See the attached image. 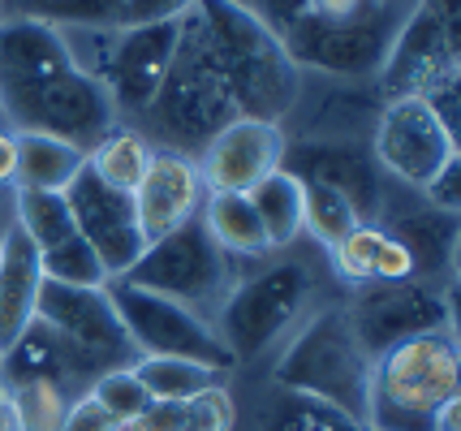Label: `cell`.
<instances>
[{
	"label": "cell",
	"instance_id": "cell-1",
	"mask_svg": "<svg viewBox=\"0 0 461 431\" xmlns=\"http://www.w3.org/2000/svg\"><path fill=\"white\" fill-rule=\"evenodd\" d=\"M276 35L294 65H315L341 78L375 74L405 26L410 9L397 0H246Z\"/></svg>",
	"mask_w": 461,
	"mask_h": 431
},
{
	"label": "cell",
	"instance_id": "cell-2",
	"mask_svg": "<svg viewBox=\"0 0 461 431\" xmlns=\"http://www.w3.org/2000/svg\"><path fill=\"white\" fill-rule=\"evenodd\" d=\"M194 13L229 78L238 112L281 125L298 103V65L285 52L281 35L246 0H194Z\"/></svg>",
	"mask_w": 461,
	"mask_h": 431
},
{
	"label": "cell",
	"instance_id": "cell-3",
	"mask_svg": "<svg viewBox=\"0 0 461 431\" xmlns=\"http://www.w3.org/2000/svg\"><path fill=\"white\" fill-rule=\"evenodd\" d=\"M461 363L453 328L410 337L371 358L366 431H436L448 406H457Z\"/></svg>",
	"mask_w": 461,
	"mask_h": 431
},
{
	"label": "cell",
	"instance_id": "cell-4",
	"mask_svg": "<svg viewBox=\"0 0 461 431\" xmlns=\"http://www.w3.org/2000/svg\"><path fill=\"white\" fill-rule=\"evenodd\" d=\"M142 117L168 139L164 151H181L190 160H199L203 147L212 143L233 117H241L238 103H233V91H229V78H224L194 9L181 18L177 52H173L168 74H164L160 91H156V100Z\"/></svg>",
	"mask_w": 461,
	"mask_h": 431
},
{
	"label": "cell",
	"instance_id": "cell-5",
	"mask_svg": "<svg viewBox=\"0 0 461 431\" xmlns=\"http://www.w3.org/2000/svg\"><path fill=\"white\" fill-rule=\"evenodd\" d=\"M276 384L294 397H306L323 410L341 414L345 423L366 418V384H371V354L362 349L354 319L345 307L315 310L281 349Z\"/></svg>",
	"mask_w": 461,
	"mask_h": 431
},
{
	"label": "cell",
	"instance_id": "cell-6",
	"mask_svg": "<svg viewBox=\"0 0 461 431\" xmlns=\"http://www.w3.org/2000/svg\"><path fill=\"white\" fill-rule=\"evenodd\" d=\"M121 281L147 289V293H160V298L194 310L199 319H207L216 328L224 302L238 285V259H229L194 216L190 225H181L168 238L151 242Z\"/></svg>",
	"mask_w": 461,
	"mask_h": 431
},
{
	"label": "cell",
	"instance_id": "cell-7",
	"mask_svg": "<svg viewBox=\"0 0 461 431\" xmlns=\"http://www.w3.org/2000/svg\"><path fill=\"white\" fill-rule=\"evenodd\" d=\"M311 302H315V272L298 259H281L233 285L216 319V332L229 346L233 363L259 358L267 349L285 346L306 324Z\"/></svg>",
	"mask_w": 461,
	"mask_h": 431
},
{
	"label": "cell",
	"instance_id": "cell-8",
	"mask_svg": "<svg viewBox=\"0 0 461 431\" xmlns=\"http://www.w3.org/2000/svg\"><path fill=\"white\" fill-rule=\"evenodd\" d=\"M0 112L9 117L14 134H48L82 151H91L117 125L108 91L78 65H60L43 78L0 86Z\"/></svg>",
	"mask_w": 461,
	"mask_h": 431
},
{
	"label": "cell",
	"instance_id": "cell-9",
	"mask_svg": "<svg viewBox=\"0 0 461 431\" xmlns=\"http://www.w3.org/2000/svg\"><path fill=\"white\" fill-rule=\"evenodd\" d=\"M104 289L139 358H185V363L212 367L216 375L233 367V354L221 341V332L194 310L177 307L160 293H147L130 281H108Z\"/></svg>",
	"mask_w": 461,
	"mask_h": 431
},
{
	"label": "cell",
	"instance_id": "cell-10",
	"mask_svg": "<svg viewBox=\"0 0 461 431\" xmlns=\"http://www.w3.org/2000/svg\"><path fill=\"white\" fill-rule=\"evenodd\" d=\"M371 156H375L380 173L414 185V190H427L444 165L461 160L457 134L419 95L384 100L380 121H375V139H371Z\"/></svg>",
	"mask_w": 461,
	"mask_h": 431
},
{
	"label": "cell",
	"instance_id": "cell-11",
	"mask_svg": "<svg viewBox=\"0 0 461 431\" xmlns=\"http://www.w3.org/2000/svg\"><path fill=\"white\" fill-rule=\"evenodd\" d=\"M35 324L57 332L95 375L113 367H130L139 358L121 328L117 310L108 302V289H74L43 281L40 302H35Z\"/></svg>",
	"mask_w": 461,
	"mask_h": 431
},
{
	"label": "cell",
	"instance_id": "cell-12",
	"mask_svg": "<svg viewBox=\"0 0 461 431\" xmlns=\"http://www.w3.org/2000/svg\"><path fill=\"white\" fill-rule=\"evenodd\" d=\"M384 86L388 100L397 95H419L431 100L448 86H457V26L453 13L444 18L436 0H419L410 9L405 26L397 31V40L388 48L384 61Z\"/></svg>",
	"mask_w": 461,
	"mask_h": 431
},
{
	"label": "cell",
	"instance_id": "cell-13",
	"mask_svg": "<svg viewBox=\"0 0 461 431\" xmlns=\"http://www.w3.org/2000/svg\"><path fill=\"white\" fill-rule=\"evenodd\" d=\"M349 319H354V332H358L362 349L375 358L384 349L402 346L410 337H422V332L436 328H453V310H448V298H444L436 285L427 281H393V285H362Z\"/></svg>",
	"mask_w": 461,
	"mask_h": 431
},
{
	"label": "cell",
	"instance_id": "cell-14",
	"mask_svg": "<svg viewBox=\"0 0 461 431\" xmlns=\"http://www.w3.org/2000/svg\"><path fill=\"white\" fill-rule=\"evenodd\" d=\"M65 203L74 211L78 238L95 250L108 281H121L147 250V238H142L139 216H134V199L125 190H113L108 182H100L91 165H82L78 177L65 185Z\"/></svg>",
	"mask_w": 461,
	"mask_h": 431
},
{
	"label": "cell",
	"instance_id": "cell-15",
	"mask_svg": "<svg viewBox=\"0 0 461 431\" xmlns=\"http://www.w3.org/2000/svg\"><path fill=\"white\" fill-rule=\"evenodd\" d=\"M285 130L259 117H233L221 134L199 151V177L207 194H250L255 185L281 168Z\"/></svg>",
	"mask_w": 461,
	"mask_h": 431
},
{
	"label": "cell",
	"instance_id": "cell-16",
	"mask_svg": "<svg viewBox=\"0 0 461 431\" xmlns=\"http://www.w3.org/2000/svg\"><path fill=\"white\" fill-rule=\"evenodd\" d=\"M281 168H289L298 182H323L341 190L366 225H375V216L384 211L380 165L366 147L349 143V139H306L294 147L285 143Z\"/></svg>",
	"mask_w": 461,
	"mask_h": 431
},
{
	"label": "cell",
	"instance_id": "cell-17",
	"mask_svg": "<svg viewBox=\"0 0 461 431\" xmlns=\"http://www.w3.org/2000/svg\"><path fill=\"white\" fill-rule=\"evenodd\" d=\"M130 199H134V216H139L142 238L151 247V242H160L173 229L190 225L199 216L203 199H207V185H203L199 165L190 156L156 147L151 165L142 173V182L130 190Z\"/></svg>",
	"mask_w": 461,
	"mask_h": 431
},
{
	"label": "cell",
	"instance_id": "cell-18",
	"mask_svg": "<svg viewBox=\"0 0 461 431\" xmlns=\"http://www.w3.org/2000/svg\"><path fill=\"white\" fill-rule=\"evenodd\" d=\"M43 267L40 250L22 229H9L0 238V358L22 341V332L35 324Z\"/></svg>",
	"mask_w": 461,
	"mask_h": 431
},
{
	"label": "cell",
	"instance_id": "cell-19",
	"mask_svg": "<svg viewBox=\"0 0 461 431\" xmlns=\"http://www.w3.org/2000/svg\"><path fill=\"white\" fill-rule=\"evenodd\" d=\"M384 233L410 255L414 281L436 285L444 272H453V264H457V211H440V207L405 211Z\"/></svg>",
	"mask_w": 461,
	"mask_h": 431
},
{
	"label": "cell",
	"instance_id": "cell-20",
	"mask_svg": "<svg viewBox=\"0 0 461 431\" xmlns=\"http://www.w3.org/2000/svg\"><path fill=\"white\" fill-rule=\"evenodd\" d=\"M233 392L224 384L194 392L185 401H151L130 423V431H233Z\"/></svg>",
	"mask_w": 461,
	"mask_h": 431
},
{
	"label": "cell",
	"instance_id": "cell-21",
	"mask_svg": "<svg viewBox=\"0 0 461 431\" xmlns=\"http://www.w3.org/2000/svg\"><path fill=\"white\" fill-rule=\"evenodd\" d=\"M86 165V151L65 139H48V134H18V173L14 185L18 190H52L65 194V185L74 182Z\"/></svg>",
	"mask_w": 461,
	"mask_h": 431
},
{
	"label": "cell",
	"instance_id": "cell-22",
	"mask_svg": "<svg viewBox=\"0 0 461 431\" xmlns=\"http://www.w3.org/2000/svg\"><path fill=\"white\" fill-rule=\"evenodd\" d=\"M199 220L229 259H259L272 250L246 194H207L199 207Z\"/></svg>",
	"mask_w": 461,
	"mask_h": 431
},
{
	"label": "cell",
	"instance_id": "cell-23",
	"mask_svg": "<svg viewBox=\"0 0 461 431\" xmlns=\"http://www.w3.org/2000/svg\"><path fill=\"white\" fill-rule=\"evenodd\" d=\"M246 199L255 207V216H259V225H263V238H267L272 250L289 247L302 233V182L289 168L267 173Z\"/></svg>",
	"mask_w": 461,
	"mask_h": 431
},
{
	"label": "cell",
	"instance_id": "cell-24",
	"mask_svg": "<svg viewBox=\"0 0 461 431\" xmlns=\"http://www.w3.org/2000/svg\"><path fill=\"white\" fill-rule=\"evenodd\" d=\"M151 151H156V147L147 143V134L125 130V125H113L100 143L86 151V165H91V173H95L100 182H108L113 190H125V194H130V190L142 182L147 165H151Z\"/></svg>",
	"mask_w": 461,
	"mask_h": 431
},
{
	"label": "cell",
	"instance_id": "cell-25",
	"mask_svg": "<svg viewBox=\"0 0 461 431\" xmlns=\"http://www.w3.org/2000/svg\"><path fill=\"white\" fill-rule=\"evenodd\" d=\"M0 389L18 414V431H60L65 410L74 401V392L65 384L43 375H14V380H0Z\"/></svg>",
	"mask_w": 461,
	"mask_h": 431
},
{
	"label": "cell",
	"instance_id": "cell-26",
	"mask_svg": "<svg viewBox=\"0 0 461 431\" xmlns=\"http://www.w3.org/2000/svg\"><path fill=\"white\" fill-rule=\"evenodd\" d=\"M130 371L139 375V384L147 389L151 401H185L194 392L221 384V375L212 367L185 363V358H134Z\"/></svg>",
	"mask_w": 461,
	"mask_h": 431
},
{
	"label": "cell",
	"instance_id": "cell-27",
	"mask_svg": "<svg viewBox=\"0 0 461 431\" xmlns=\"http://www.w3.org/2000/svg\"><path fill=\"white\" fill-rule=\"evenodd\" d=\"M18 229L40 255L78 233L65 194H52V190H18Z\"/></svg>",
	"mask_w": 461,
	"mask_h": 431
},
{
	"label": "cell",
	"instance_id": "cell-28",
	"mask_svg": "<svg viewBox=\"0 0 461 431\" xmlns=\"http://www.w3.org/2000/svg\"><path fill=\"white\" fill-rule=\"evenodd\" d=\"M354 225H362V220L341 190H332V185H323V182H302V229L320 247L332 250Z\"/></svg>",
	"mask_w": 461,
	"mask_h": 431
},
{
	"label": "cell",
	"instance_id": "cell-29",
	"mask_svg": "<svg viewBox=\"0 0 461 431\" xmlns=\"http://www.w3.org/2000/svg\"><path fill=\"white\" fill-rule=\"evenodd\" d=\"M40 267H43V281H52V285H74V289H104L108 285L104 264L95 259V250L86 247L78 233L65 238L60 247L43 250Z\"/></svg>",
	"mask_w": 461,
	"mask_h": 431
},
{
	"label": "cell",
	"instance_id": "cell-30",
	"mask_svg": "<svg viewBox=\"0 0 461 431\" xmlns=\"http://www.w3.org/2000/svg\"><path fill=\"white\" fill-rule=\"evenodd\" d=\"M380 247H384V225H354L345 233L337 247L328 250L332 255V267L341 272L345 281L354 285H375V259H380Z\"/></svg>",
	"mask_w": 461,
	"mask_h": 431
},
{
	"label": "cell",
	"instance_id": "cell-31",
	"mask_svg": "<svg viewBox=\"0 0 461 431\" xmlns=\"http://www.w3.org/2000/svg\"><path fill=\"white\" fill-rule=\"evenodd\" d=\"M86 392H91V397H95V401H100L104 410L113 414V418H117L125 431H130V423H134V418H139V414L151 406L147 389L139 384V375H134L130 367L100 371V375L91 380V389H86Z\"/></svg>",
	"mask_w": 461,
	"mask_h": 431
},
{
	"label": "cell",
	"instance_id": "cell-32",
	"mask_svg": "<svg viewBox=\"0 0 461 431\" xmlns=\"http://www.w3.org/2000/svg\"><path fill=\"white\" fill-rule=\"evenodd\" d=\"M69 31V26H121V0H35V13Z\"/></svg>",
	"mask_w": 461,
	"mask_h": 431
},
{
	"label": "cell",
	"instance_id": "cell-33",
	"mask_svg": "<svg viewBox=\"0 0 461 431\" xmlns=\"http://www.w3.org/2000/svg\"><path fill=\"white\" fill-rule=\"evenodd\" d=\"M194 9V0H121V26H160L181 22Z\"/></svg>",
	"mask_w": 461,
	"mask_h": 431
},
{
	"label": "cell",
	"instance_id": "cell-34",
	"mask_svg": "<svg viewBox=\"0 0 461 431\" xmlns=\"http://www.w3.org/2000/svg\"><path fill=\"white\" fill-rule=\"evenodd\" d=\"M60 431H125V427H121V423L108 410H104L91 392H82V397H74V401H69V410H65V423H60Z\"/></svg>",
	"mask_w": 461,
	"mask_h": 431
},
{
	"label": "cell",
	"instance_id": "cell-35",
	"mask_svg": "<svg viewBox=\"0 0 461 431\" xmlns=\"http://www.w3.org/2000/svg\"><path fill=\"white\" fill-rule=\"evenodd\" d=\"M427 194V207H440V211H457V199H461V160L444 165L436 173V182L422 190Z\"/></svg>",
	"mask_w": 461,
	"mask_h": 431
},
{
	"label": "cell",
	"instance_id": "cell-36",
	"mask_svg": "<svg viewBox=\"0 0 461 431\" xmlns=\"http://www.w3.org/2000/svg\"><path fill=\"white\" fill-rule=\"evenodd\" d=\"M14 173H18V134L0 125V185H14Z\"/></svg>",
	"mask_w": 461,
	"mask_h": 431
},
{
	"label": "cell",
	"instance_id": "cell-37",
	"mask_svg": "<svg viewBox=\"0 0 461 431\" xmlns=\"http://www.w3.org/2000/svg\"><path fill=\"white\" fill-rule=\"evenodd\" d=\"M298 406H302V418H298V427H289V431H323V423H315V418H311V401H306V397H302ZM341 431H366V427H358V423H345V418H341Z\"/></svg>",
	"mask_w": 461,
	"mask_h": 431
},
{
	"label": "cell",
	"instance_id": "cell-38",
	"mask_svg": "<svg viewBox=\"0 0 461 431\" xmlns=\"http://www.w3.org/2000/svg\"><path fill=\"white\" fill-rule=\"evenodd\" d=\"M0 431H18V414H14V406H9L5 389H0Z\"/></svg>",
	"mask_w": 461,
	"mask_h": 431
}]
</instances>
